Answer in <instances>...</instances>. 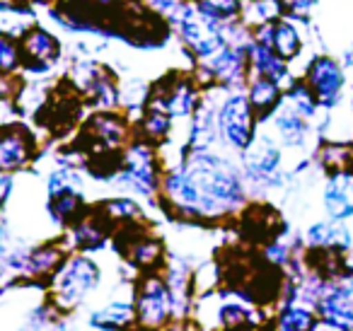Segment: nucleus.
I'll return each mask as SVG.
<instances>
[{
    "instance_id": "obj_1",
    "label": "nucleus",
    "mask_w": 353,
    "mask_h": 331,
    "mask_svg": "<svg viewBox=\"0 0 353 331\" xmlns=\"http://www.w3.org/2000/svg\"><path fill=\"white\" fill-rule=\"evenodd\" d=\"M189 181L199 191V208L213 210L216 205L235 203L242 199V186L232 167L223 160L199 152L187 170Z\"/></svg>"
},
{
    "instance_id": "obj_2",
    "label": "nucleus",
    "mask_w": 353,
    "mask_h": 331,
    "mask_svg": "<svg viewBox=\"0 0 353 331\" xmlns=\"http://www.w3.org/2000/svg\"><path fill=\"white\" fill-rule=\"evenodd\" d=\"M99 271L88 259H73L56 281V295L63 305H75L97 283Z\"/></svg>"
},
{
    "instance_id": "obj_3",
    "label": "nucleus",
    "mask_w": 353,
    "mask_h": 331,
    "mask_svg": "<svg viewBox=\"0 0 353 331\" xmlns=\"http://www.w3.org/2000/svg\"><path fill=\"white\" fill-rule=\"evenodd\" d=\"M221 131L230 146L247 150L252 146V109L245 97H232L221 112Z\"/></svg>"
},
{
    "instance_id": "obj_4",
    "label": "nucleus",
    "mask_w": 353,
    "mask_h": 331,
    "mask_svg": "<svg viewBox=\"0 0 353 331\" xmlns=\"http://www.w3.org/2000/svg\"><path fill=\"white\" fill-rule=\"evenodd\" d=\"M167 314H170V292L157 278H150L138 297V319L148 326H160Z\"/></svg>"
},
{
    "instance_id": "obj_5",
    "label": "nucleus",
    "mask_w": 353,
    "mask_h": 331,
    "mask_svg": "<svg viewBox=\"0 0 353 331\" xmlns=\"http://www.w3.org/2000/svg\"><path fill=\"white\" fill-rule=\"evenodd\" d=\"M307 83H310V88H312L314 97L319 99V104L329 107V104H334V99L339 97L343 78H341V70L329 59H317L307 70Z\"/></svg>"
},
{
    "instance_id": "obj_6",
    "label": "nucleus",
    "mask_w": 353,
    "mask_h": 331,
    "mask_svg": "<svg viewBox=\"0 0 353 331\" xmlns=\"http://www.w3.org/2000/svg\"><path fill=\"white\" fill-rule=\"evenodd\" d=\"M324 203H327L329 215L336 220L353 215V174L348 172L334 174L324 191Z\"/></svg>"
},
{
    "instance_id": "obj_7",
    "label": "nucleus",
    "mask_w": 353,
    "mask_h": 331,
    "mask_svg": "<svg viewBox=\"0 0 353 331\" xmlns=\"http://www.w3.org/2000/svg\"><path fill=\"white\" fill-rule=\"evenodd\" d=\"M32 150V138L22 128H8L0 143V165L3 170H15L25 165Z\"/></svg>"
},
{
    "instance_id": "obj_8",
    "label": "nucleus",
    "mask_w": 353,
    "mask_h": 331,
    "mask_svg": "<svg viewBox=\"0 0 353 331\" xmlns=\"http://www.w3.org/2000/svg\"><path fill=\"white\" fill-rule=\"evenodd\" d=\"M25 54H27V63L34 61L32 68L34 70H44L51 61L59 56V44L51 34H46L44 30H34L30 37L25 39Z\"/></svg>"
},
{
    "instance_id": "obj_9",
    "label": "nucleus",
    "mask_w": 353,
    "mask_h": 331,
    "mask_svg": "<svg viewBox=\"0 0 353 331\" xmlns=\"http://www.w3.org/2000/svg\"><path fill=\"white\" fill-rule=\"evenodd\" d=\"M247 170L254 179L271 181L279 170V150L269 141H261V146H254L247 155Z\"/></svg>"
},
{
    "instance_id": "obj_10",
    "label": "nucleus",
    "mask_w": 353,
    "mask_h": 331,
    "mask_svg": "<svg viewBox=\"0 0 353 331\" xmlns=\"http://www.w3.org/2000/svg\"><path fill=\"white\" fill-rule=\"evenodd\" d=\"M259 44H264V46H269V49H274L276 54L281 56V59L295 56V54H298V49H300L298 34H295V30H293V27H288V25L266 27V30H261Z\"/></svg>"
},
{
    "instance_id": "obj_11",
    "label": "nucleus",
    "mask_w": 353,
    "mask_h": 331,
    "mask_svg": "<svg viewBox=\"0 0 353 331\" xmlns=\"http://www.w3.org/2000/svg\"><path fill=\"white\" fill-rule=\"evenodd\" d=\"M307 242L314 244V247H324V249L348 247V244H351V234L343 228H339V225L317 223L314 228L307 230Z\"/></svg>"
},
{
    "instance_id": "obj_12",
    "label": "nucleus",
    "mask_w": 353,
    "mask_h": 331,
    "mask_svg": "<svg viewBox=\"0 0 353 331\" xmlns=\"http://www.w3.org/2000/svg\"><path fill=\"white\" fill-rule=\"evenodd\" d=\"M133 307L131 305H109L104 310L94 312L92 314V326H99V329H109V331H117V329H123L133 321Z\"/></svg>"
},
{
    "instance_id": "obj_13",
    "label": "nucleus",
    "mask_w": 353,
    "mask_h": 331,
    "mask_svg": "<svg viewBox=\"0 0 353 331\" xmlns=\"http://www.w3.org/2000/svg\"><path fill=\"white\" fill-rule=\"evenodd\" d=\"M250 102L259 114H266L271 107H276V102H279V88H276V80H271V78L256 80V83L252 85Z\"/></svg>"
},
{
    "instance_id": "obj_14",
    "label": "nucleus",
    "mask_w": 353,
    "mask_h": 331,
    "mask_svg": "<svg viewBox=\"0 0 353 331\" xmlns=\"http://www.w3.org/2000/svg\"><path fill=\"white\" fill-rule=\"evenodd\" d=\"M165 109L170 114H176V117H182V114H189L194 104V90L189 83H179L176 88H172L170 97L165 99Z\"/></svg>"
},
{
    "instance_id": "obj_15",
    "label": "nucleus",
    "mask_w": 353,
    "mask_h": 331,
    "mask_svg": "<svg viewBox=\"0 0 353 331\" xmlns=\"http://www.w3.org/2000/svg\"><path fill=\"white\" fill-rule=\"evenodd\" d=\"M279 326L281 331H314V317L303 307H288L281 317Z\"/></svg>"
},
{
    "instance_id": "obj_16",
    "label": "nucleus",
    "mask_w": 353,
    "mask_h": 331,
    "mask_svg": "<svg viewBox=\"0 0 353 331\" xmlns=\"http://www.w3.org/2000/svg\"><path fill=\"white\" fill-rule=\"evenodd\" d=\"M279 131L288 146H300L305 138V123L300 121L298 114H283L279 119Z\"/></svg>"
},
{
    "instance_id": "obj_17",
    "label": "nucleus",
    "mask_w": 353,
    "mask_h": 331,
    "mask_svg": "<svg viewBox=\"0 0 353 331\" xmlns=\"http://www.w3.org/2000/svg\"><path fill=\"white\" fill-rule=\"evenodd\" d=\"M237 8H240V0H201V15L213 17V20L235 15Z\"/></svg>"
},
{
    "instance_id": "obj_18",
    "label": "nucleus",
    "mask_w": 353,
    "mask_h": 331,
    "mask_svg": "<svg viewBox=\"0 0 353 331\" xmlns=\"http://www.w3.org/2000/svg\"><path fill=\"white\" fill-rule=\"evenodd\" d=\"M143 128H145L150 138H162L167 133V128H170V119H167V114H162L160 107L157 109L152 107L145 119V123H143Z\"/></svg>"
},
{
    "instance_id": "obj_19",
    "label": "nucleus",
    "mask_w": 353,
    "mask_h": 331,
    "mask_svg": "<svg viewBox=\"0 0 353 331\" xmlns=\"http://www.w3.org/2000/svg\"><path fill=\"white\" fill-rule=\"evenodd\" d=\"M59 259H61L59 249L46 247V249H41V252L34 254V259H32V268H34V271H49L51 266L59 263Z\"/></svg>"
},
{
    "instance_id": "obj_20",
    "label": "nucleus",
    "mask_w": 353,
    "mask_h": 331,
    "mask_svg": "<svg viewBox=\"0 0 353 331\" xmlns=\"http://www.w3.org/2000/svg\"><path fill=\"white\" fill-rule=\"evenodd\" d=\"M221 317H223V321H225V324L237 326V324H242V321L250 319V312H245L242 307H237V305H228V307H223V310H221Z\"/></svg>"
},
{
    "instance_id": "obj_21",
    "label": "nucleus",
    "mask_w": 353,
    "mask_h": 331,
    "mask_svg": "<svg viewBox=\"0 0 353 331\" xmlns=\"http://www.w3.org/2000/svg\"><path fill=\"white\" fill-rule=\"evenodd\" d=\"M12 59H15V54H12L10 39H3V66H6V68H10V66H12Z\"/></svg>"
}]
</instances>
